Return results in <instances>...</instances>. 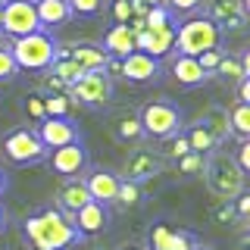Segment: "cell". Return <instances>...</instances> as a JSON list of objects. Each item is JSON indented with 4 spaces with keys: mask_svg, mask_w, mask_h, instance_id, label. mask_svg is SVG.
I'll return each instance as SVG.
<instances>
[{
    "mask_svg": "<svg viewBox=\"0 0 250 250\" xmlns=\"http://www.w3.org/2000/svg\"><path fill=\"white\" fill-rule=\"evenodd\" d=\"M25 238L35 250H69L75 244H82V234L75 231L72 216L62 213L57 207L38 209L25 219Z\"/></svg>",
    "mask_w": 250,
    "mask_h": 250,
    "instance_id": "1",
    "label": "cell"
},
{
    "mask_svg": "<svg viewBox=\"0 0 250 250\" xmlns=\"http://www.w3.org/2000/svg\"><path fill=\"white\" fill-rule=\"evenodd\" d=\"M10 53L22 72H47L60 57V44L50 31H31L25 38H13Z\"/></svg>",
    "mask_w": 250,
    "mask_h": 250,
    "instance_id": "2",
    "label": "cell"
},
{
    "mask_svg": "<svg viewBox=\"0 0 250 250\" xmlns=\"http://www.w3.org/2000/svg\"><path fill=\"white\" fill-rule=\"evenodd\" d=\"M222 47V28L207 16H188L175 25V50L182 57H200L203 50Z\"/></svg>",
    "mask_w": 250,
    "mask_h": 250,
    "instance_id": "3",
    "label": "cell"
},
{
    "mask_svg": "<svg viewBox=\"0 0 250 250\" xmlns=\"http://www.w3.org/2000/svg\"><path fill=\"white\" fill-rule=\"evenodd\" d=\"M203 178H207L209 191H213L216 197H222V200L238 197V194L247 188V175L238 169L234 156L222 153V150H213L207 156V163H203Z\"/></svg>",
    "mask_w": 250,
    "mask_h": 250,
    "instance_id": "4",
    "label": "cell"
},
{
    "mask_svg": "<svg viewBox=\"0 0 250 250\" xmlns=\"http://www.w3.org/2000/svg\"><path fill=\"white\" fill-rule=\"evenodd\" d=\"M138 122H141V131L156 141H166L185 128V116L172 100H150V104H144L138 113Z\"/></svg>",
    "mask_w": 250,
    "mask_h": 250,
    "instance_id": "5",
    "label": "cell"
},
{
    "mask_svg": "<svg viewBox=\"0 0 250 250\" xmlns=\"http://www.w3.org/2000/svg\"><path fill=\"white\" fill-rule=\"evenodd\" d=\"M47 147L41 144V138L35 135V128H13L3 138V156L13 166H38L47 160Z\"/></svg>",
    "mask_w": 250,
    "mask_h": 250,
    "instance_id": "6",
    "label": "cell"
},
{
    "mask_svg": "<svg viewBox=\"0 0 250 250\" xmlns=\"http://www.w3.org/2000/svg\"><path fill=\"white\" fill-rule=\"evenodd\" d=\"M0 28L10 38H25L31 31H44L31 0H3V6H0Z\"/></svg>",
    "mask_w": 250,
    "mask_h": 250,
    "instance_id": "7",
    "label": "cell"
},
{
    "mask_svg": "<svg viewBox=\"0 0 250 250\" xmlns=\"http://www.w3.org/2000/svg\"><path fill=\"white\" fill-rule=\"evenodd\" d=\"M47 163H50V172H57L60 178H82L84 169L91 163V153L84 147V141H75V144H66V147H57V150L47 153Z\"/></svg>",
    "mask_w": 250,
    "mask_h": 250,
    "instance_id": "8",
    "label": "cell"
},
{
    "mask_svg": "<svg viewBox=\"0 0 250 250\" xmlns=\"http://www.w3.org/2000/svg\"><path fill=\"white\" fill-rule=\"evenodd\" d=\"M35 135L41 138V144L47 150H57V147L82 141V131H78V125L69 119V116H44L41 125L35 128Z\"/></svg>",
    "mask_w": 250,
    "mask_h": 250,
    "instance_id": "9",
    "label": "cell"
},
{
    "mask_svg": "<svg viewBox=\"0 0 250 250\" xmlns=\"http://www.w3.org/2000/svg\"><path fill=\"white\" fill-rule=\"evenodd\" d=\"M72 94L88 106H104L106 100L113 97V82H109L106 69H100V72H84L72 84Z\"/></svg>",
    "mask_w": 250,
    "mask_h": 250,
    "instance_id": "10",
    "label": "cell"
},
{
    "mask_svg": "<svg viewBox=\"0 0 250 250\" xmlns=\"http://www.w3.org/2000/svg\"><path fill=\"white\" fill-rule=\"evenodd\" d=\"M135 47L144 50L147 57H153V60H163L166 53L175 50V22H166V25H160V28L138 31V35H135Z\"/></svg>",
    "mask_w": 250,
    "mask_h": 250,
    "instance_id": "11",
    "label": "cell"
},
{
    "mask_svg": "<svg viewBox=\"0 0 250 250\" xmlns=\"http://www.w3.org/2000/svg\"><path fill=\"white\" fill-rule=\"evenodd\" d=\"M163 172V160H160V153H153V150H135L128 156V160L122 163V169L116 172V175L122 178V182H147V178H153V175H160Z\"/></svg>",
    "mask_w": 250,
    "mask_h": 250,
    "instance_id": "12",
    "label": "cell"
},
{
    "mask_svg": "<svg viewBox=\"0 0 250 250\" xmlns=\"http://www.w3.org/2000/svg\"><path fill=\"white\" fill-rule=\"evenodd\" d=\"M119 72L135 84H147V82H156V78H160L163 66H160V60L147 57L144 50H131L128 57L119 60Z\"/></svg>",
    "mask_w": 250,
    "mask_h": 250,
    "instance_id": "13",
    "label": "cell"
},
{
    "mask_svg": "<svg viewBox=\"0 0 250 250\" xmlns=\"http://www.w3.org/2000/svg\"><path fill=\"white\" fill-rule=\"evenodd\" d=\"M72 225H75V231L82 234V238H91V234L106 231L109 229V207L88 200L78 213H72Z\"/></svg>",
    "mask_w": 250,
    "mask_h": 250,
    "instance_id": "14",
    "label": "cell"
},
{
    "mask_svg": "<svg viewBox=\"0 0 250 250\" xmlns=\"http://www.w3.org/2000/svg\"><path fill=\"white\" fill-rule=\"evenodd\" d=\"M207 19H213L219 28H241L247 16V3L244 0H207Z\"/></svg>",
    "mask_w": 250,
    "mask_h": 250,
    "instance_id": "15",
    "label": "cell"
},
{
    "mask_svg": "<svg viewBox=\"0 0 250 250\" xmlns=\"http://www.w3.org/2000/svg\"><path fill=\"white\" fill-rule=\"evenodd\" d=\"M82 182H84V188H88V194H91L94 203H104V207H109V203L116 200V191H119V182H122V178L116 175V172H109V169H91Z\"/></svg>",
    "mask_w": 250,
    "mask_h": 250,
    "instance_id": "16",
    "label": "cell"
},
{
    "mask_svg": "<svg viewBox=\"0 0 250 250\" xmlns=\"http://www.w3.org/2000/svg\"><path fill=\"white\" fill-rule=\"evenodd\" d=\"M66 57L72 60L75 66L82 69V72H100V69H106V66H109V53H106L100 44H91V41L72 44Z\"/></svg>",
    "mask_w": 250,
    "mask_h": 250,
    "instance_id": "17",
    "label": "cell"
},
{
    "mask_svg": "<svg viewBox=\"0 0 250 250\" xmlns=\"http://www.w3.org/2000/svg\"><path fill=\"white\" fill-rule=\"evenodd\" d=\"M100 47L109 53V60H122V57H128L131 50H138L135 47V31H131L128 22H116V25L106 31V38H104Z\"/></svg>",
    "mask_w": 250,
    "mask_h": 250,
    "instance_id": "18",
    "label": "cell"
},
{
    "mask_svg": "<svg viewBox=\"0 0 250 250\" xmlns=\"http://www.w3.org/2000/svg\"><path fill=\"white\" fill-rule=\"evenodd\" d=\"M172 78H175L182 88H200V84L209 82V75L200 69L197 57H182V53L172 60Z\"/></svg>",
    "mask_w": 250,
    "mask_h": 250,
    "instance_id": "19",
    "label": "cell"
},
{
    "mask_svg": "<svg viewBox=\"0 0 250 250\" xmlns=\"http://www.w3.org/2000/svg\"><path fill=\"white\" fill-rule=\"evenodd\" d=\"M35 13H38L41 28H60L72 19L69 0H35Z\"/></svg>",
    "mask_w": 250,
    "mask_h": 250,
    "instance_id": "20",
    "label": "cell"
},
{
    "mask_svg": "<svg viewBox=\"0 0 250 250\" xmlns=\"http://www.w3.org/2000/svg\"><path fill=\"white\" fill-rule=\"evenodd\" d=\"M91 200V194H88V188H84L82 178H69L66 185L60 188V194H57V209H62V213H78V209L84 207V203Z\"/></svg>",
    "mask_w": 250,
    "mask_h": 250,
    "instance_id": "21",
    "label": "cell"
},
{
    "mask_svg": "<svg viewBox=\"0 0 250 250\" xmlns=\"http://www.w3.org/2000/svg\"><path fill=\"white\" fill-rule=\"evenodd\" d=\"M182 131H185V138H188V147H191V153H197V156H209L213 150H219L216 135L207 128V125H200L197 119L188 125V128H182Z\"/></svg>",
    "mask_w": 250,
    "mask_h": 250,
    "instance_id": "22",
    "label": "cell"
},
{
    "mask_svg": "<svg viewBox=\"0 0 250 250\" xmlns=\"http://www.w3.org/2000/svg\"><path fill=\"white\" fill-rule=\"evenodd\" d=\"M197 122H200V125H207V128L213 131L219 144H222L225 138H231V122H229V109H222V106H209L207 113H200V116H197Z\"/></svg>",
    "mask_w": 250,
    "mask_h": 250,
    "instance_id": "23",
    "label": "cell"
},
{
    "mask_svg": "<svg viewBox=\"0 0 250 250\" xmlns=\"http://www.w3.org/2000/svg\"><path fill=\"white\" fill-rule=\"evenodd\" d=\"M113 128H116V138L122 141V144H138L141 138H144V131H141V122H138V113H122V116H116V122H113Z\"/></svg>",
    "mask_w": 250,
    "mask_h": 250,
    "instance_id": "24",
    "label": "cell"
},
{
    "mask_svg": "<svg viewBox=\"0 0 250 250\" xmlns=\"http://www.w3.org/2000/svg\"><path fill=\"white\" fill-rule=\"evenodd\" d=\"M213 75H222L229 78V82H241V78H247V57L241 53V57H229V53H222V60H219L216 72Z\"/></svg>",
    "mask_w": 250,
    "mask_h": 250,
    "instance_id": "25",
    "label": "cell"
},
{
    "mask_svg": "<svg viewBox=\"0 0 250 250\" xmlns=\"http://www.w3.org/2000/svg\"><path fill=\"white\" fill-rule=\"evenodd\" d=\"M229 122H231V135L247 138L250 135V106L247 104H238L234 109H229Z\"/></svg>",
    "mask_w": 250,
    "mask_h": 250,
    "instance_id": "26",
    "label": "cell"
},
{
    "mask_svg": "<svg viewBox=\"0 0 250 250\" xmlns=\"http://www.w3.org/2000/svg\"><path fill=\"white\" fill-rule=\"evenodd\" d=\"M172 231L166 222H156L150 229V238H147V250H172Z\"/></svg>",
    "mask_w": 250,
    "mask_h": 250,
    "instance_id": "27",
    "label": "cell"
},
{
    "mask_svg": "<svg viewBox=\"0 0 250 250\" xmlns=\"http://www.w3.org/2000/svg\"><path fill=\"white\" fill-rule=\"evenodd\" d=\"M163 153L166 156H172V160H182V156H188L191 153V147H188V138H185V131H178V135H172V138H166L163 141Z\"/></svg>",
    "mask_w": 250,
    "mask_h": 250,
    "instance_id": "28",
    "label": "cell"
},
{
    "mask_svg": "<svg viewBox=\"0 0 250 250\" xmlns=\"http://www.w3.org/2000/svg\"><path fill=\"white\" fill-rule=\"evenodd\" d=\"M141 200V185L135 182H119V191H116V200L119 207H135V203Z\"/></svg>",
    "mask_w": 250,
    "mask_h": 250,
    "instance_id": "29",
    "label": "cell"
},
{
    "mask_svg": "<svg viewBox=\"0 0 250 250\" xmlns=\"http://www.w3.org/2000/svg\"><path fill=\"white\" fill-rule=\"evenodd\" d=\"M166 22H172V13L166 6H150V10L144 13V28H160V25H166Z\"/></svg>",
    "mask_w": 250,
    "mask_h": 250,
    "instance_id": "30",
    "label": "cell"
},
{
    "mask_svg": "<svg viewBox=\"0 0 250 250\" xmlns=\"http://www.w3.org/2000/svg\"><path fill=\"white\" fill-rule=\"evenodd\" d=\"M16 72H19V66H16L10 47H0V82H10V78H16Z\"/></svg>",
    "mask_w": 250,
    "mask_h": 250,
    "instance_id": "31",
    "label": "cell"
},
{
    "mask_svg": "<svg viewBox=\"0 0 250 250\" xmlns=\"http://www.w3.org/2000/svg\"><path fill=\"white\" fill-rule=\"evenodd\" d=\"M194 247H197L194 231H188V229H175V231H172V250H194Z\"/></svg>",
    "mask_w": 250,
    "mask_h": 250,
    "instance_id": "32",
    "label": "cell"
},
{
    "mask_svg": "<svg viewBox=\"0 0 250 250\" xmlns=\"http://www.w3.org/2000/svg\"><path fill=\"white\" fill-rule=\"evenodd\" d=\"M100 6H104V0H69L72 16H94L100 13Z\"/></svg>",
    "mask_w": 250,
    "mask_h": 250,
    "instance_id": "33",
    "label": "cell"
},
{
    "mask_svg": "<svg viewBox=\"0 0 250 250\" xmlns=\"http://www.w3.org/2000/svg\"><path fill=\"white\" fill-rule=\"evenodd\" d=\"M219 60H222V47H213V50H203L200 57H197L200 69H203V72H207V75H213V72H216Z\"/></svg>",
    "mask_w": 250,
    "mask_h": 250,
    "instance_id": "34",
    "label": "cell"
},
{
    "mask_svg": "<svg viewBox=\"0 0 250 250\" xmlns=\"http://www.w3.org/2000/svg\"><path fill=\"white\" fill-rule=\"evenodd\" d=\"M203 163H207V156H197V153H188L178 160V172H188V175H194V172H203Z\"/></svg>",
    "mask_w": 250,
    "mask_h": 250,
    "instance_id": "35",
    "label": "cell"
},
{
    "mask_svg": "<svg viewBox=\"0 0 250 250\" xmlns=\"http://www.w3.org/2000/svg\"><path fill=\"white\" fill-rule=\"evenodd\" d=\"M66 97H60V94H50V97H44V116H66Z\"/></svg>",
    "mask_w": 250,
    "mask_h": 250,
    "instance_id": "36",
    "label": "cell"
},
{
    "mask_svg": "<svg viewBox=\"0 0 250 250\" xmlns=\"http://www.w3.org/2000/svg\"><path fill=\"white\" fill-rule=\"evenodd\" d=\"M238 141H241V144H238V156H234V163H238V169L247 175V172H250V141L247 138H238Z\"/></svg>",
    "mask_w": 250,
    "mask_h": 250,
    "instance_id": "37",
    "label": "cell"
},
{
    "mask_svg": "<svg viewBox=\"0 0 250 250\" xmlns=\"http://www.w3.org/2000/svg\"><path fill=\"white\" fill-rule=\"evenodd\" d=\"M200 3H203V0H166L169 13H194Z\"/></svg>",
    "mask_w": 250,
    "mask_h": 250,
    "instance_id": "38",
    "label": "cell"
},
{
    "mask_svg": "<svg viewBox=\"0 0 250 250\" xmlns=\"http://www.w3.org/2000/svg\"><path fill=\"white\" fill-rule=\"evenodd\" d=\"M25 109L35 116V119H44V97H38V94L25 97Z\"/></svg>",
    "mask_w": 250,
    "mask_h": 250,
    "instance_id": "39",
    "label": "cell"
},
{
    "mask_svg": "<svg viewBox=\"0 0 250 250\" xmlns=\"http://www.w3.org/2000/svg\"><path fill=\"white\" fill-rule=\"evenodd\" d=\"M234 200V213H238L241 219H247V213H250V197H247V188L238 194V197H231Z\"/></svg>",
    "mask_w": 250,
    "mask_h": 250,
    "instance_id": "40",
    "label": "cell"
},
{
    "mask_svg": "<svg viewBox=\"0 0 250 250\" xmlns=\"http://www.w3.org/2000/svg\"><path fill=\"white\" fill-rule=\"evenodd\" d=\"M116 19H119V22H128L131 19V13H135V10H131V0H116Z\"/></svg>",
    "mask_w": 250,
    "mask_h": 250,
    "instance_id": "41",
    "label": "cell"
},
{
    "mask_svg": "<svg viewBox=\"0 0 250 250\" xmlns=\"http://www.w3.org/2000/svg\"><path fill=\"white\" fill-rule=\"evenodd\" d=\"M238 97H241V104H250V82H247V78L238 82Z\"/></svg>",
    "mask_w": 250,
    "mask_h": 250,
    "instance_id": "42",
    "label": "cell"
},
{
    "mask_svg": "<svg viewBox=\"0 0 250 250\" xmlns=\"http://www.w3.org/2000/svg\"><path fill=\"white\" fill-rule=\"evenodd\" d=\"M144 10H150V6H166V0H138Z\"/></svg>",
    "mask_w": 250,
    "mask_h": 250,
    "instance_id": "43",
    "label": "cell"
},
{
    "mask_svg": "<svg viewBox=\"0 0 250 250\" xmlns=\"http://www.w3.org/2000/svg\"><path fill=\"white\" fill-rule=\"evenodd\" d=\"M6 229V209H3V203H0V231Z\"/></svg>",
    "mask_w": 250,
    "mask_h": 250,
    "instance_id": "44",
    "label": "cell"
},
{
    "mask_svg": "<svg viewBox=\"0 0 250 250\" xmlns=\"http://www.w3.org/2000/svg\"><path fill=\"white\" fill-rule=\"evenodd\" d=\"M3 191H6V172L0 169V197H3Z\"/></svg>",
    "mask_w": 250,
    "mask_h": 250,
    "instance_id": "45",
    "label": "cell"
},
{
    "mask_svg": "<svg viewBox=\"0 0 250 250\" xmlns=\"http://www.w3.org/2000/svg\"><path fill=\"white\" fill-rule=\"evenodd\" d=\"M119 250H147V247H141V244H125V247H119Z\"/></svg>",
    "mask_w": 250,
    "mask_h": 250,
    "instance_id": "46",
    "label": "cell"
},
{
    "mask_svg": "<svg viewBox=\"0 0 250 250\" xmlns=\"http://www.w3.org/2000/svg\"><path fill=\"white\" fill-rule=\"evenodd\" d=\"M194 250H213V247H203V244H197V247H194Z\"/></svg>",
    "mask_w": 250,
    "mask_h": 250,
    "instance_id": "47",
    "label": "cell"
},
{
    "mask_svg": "<svg viewBox=\"0 0 250 250\" xmlns=\"http://www.w3.org/2000/svg\"><path fill=\"white\" fill-rule=\"evenodd\" d=\"M0 6H3V0H0Z\"/></svg>",
    "mask_w": 250,
    "mask_h": 250,
    "instance_id": "48",
    "label": "cell"
},
{
    "mask_svg": "<svg viewBox=\"0 0 250 250\" xmlns=\"http://www.w3.org/2000/svg\"><path fill=\"white\" fill-rule=\"evenodd\" d=\"M31 3H35V0H31Z\"/></svg>",
    "mask_w": 250,
    "mask_h": 250,
    "instance_id": "49",
    "label": "cell"
}]
</instances>
